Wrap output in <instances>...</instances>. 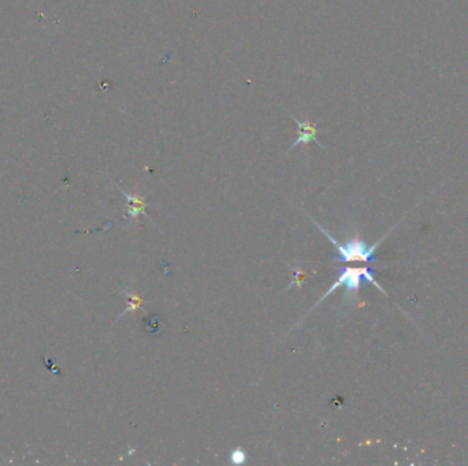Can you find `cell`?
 <instances>
[{
	"label": "cell",
	"instance_id": "7",
	"mask_svg": "<svg viewBox=\"0 0 468 466\" xmlns=\"http://www.w3.org/2000/svg\"><path fill=\"white\" fill-rule=\"evenodd\" d=\"M230 461H232V464L241 465L247 461V454L243 450H234L230 456Z\"/></svg>",
	"mask_w": 468,
	"mask_h": 466
},
{
	"label": "cell",
	"instance_id": "4",
	"mask_svg": "<svg viewBox=\"0 0 468 466\" xmlns=\"http://www.w3.org/2000/svg\"><path fill=\"white\" fill-rule=\"evenodd\" d=\"M122 194L127 197L128 200V213L133 217V219H137V215L141 212L144 216H147L145 213V201L137 196V194H128L125 192H122Z\"/></svg>",
	"mask_w": 468,
	"mask_h": 466
},
{
	"label": "cell",
	"instance_id": "2",
	"mask_svg": "<svg viewBox=\"0 0 468 466\" xmlns=\"http://www.w3.org/2000/svg\"><path fill=\"white\" fill-rule=\"evenodd\" d=\"M363 281H367V282H370V283H373L376 288H378L381 292H382L383 294H386L385 292H383L382 288L378 285V282L374 279V275H373V272H371V268H344L342 271H341V275L340 278L336 281V283L322 296V298L315 303V306L316 305H319L326 297L330 296L333 292H336L339 288H341V286H345V289L348 290V293L349 292H356V290H359V288H360V285H362V282ZM314 306V308H315Z\"/></svg>",
	"mask_w": 468,
	"mask_h": 466
},
{
	"label": "cell",
	"instance_id": "6",
	"mask_svg": "<svg viewBox=\"0 0 468 466\" xmlns=\"http://www.w3.org/2000/svg\"><path fill=\"white\" fill-rule=\"evenodd\" d=\"M125 294L129 297V306L124 310L122 315H127L130 310H136V309H138V308L141 306V298H140V297L136 296V294H131V293H128V292H125ZM122 315H121V316H122Z\"/></svg>",
	"mask_w": 468,
	"mask_h": 466
},
{
	"label": "cell",
	"instance_id": "1",
	"mask_svg": "<svg viewBox=\"0 0 468 466\" xmlns=\"http://www.w3.org/2000/svg\"><path fill=\"white\" fill-rule=\"evenodd\" d=\"M315 224H316V227L321 230V233H323V234L328 237V240L337 248L340 257L336 258V260L344 261V263H345V261H373V260H374V253H376L377 248L380 247V244L383 241L382 238L381 241H378V242L374 244L373 247H369V245H367L364 241H362V240H350V241H348L346 244L341 245V244H339L336 240H333V237H332L325 228H322V226H319L316 222H315Z\"/></svg>",
	"mask_w": 468,
	"mask_h": 466
},
{
	"label": "cell",
	"instance_id": "3",
	"mask_svg": "<svg viewBox=\"0 0 468 466\" xmlns=\"http://www.w3.org/2000/svg\"><path fill=\"white\" fill-rule=\"evenodd\" d=\"M293 119H295V122L298 125V138L292 144V147L289 148V151H292L293 148H296L300 144L301 145H308L311 142H315L321 148H323V145L318 140V126H316V124H314L311 121H300V119L295 118V117H293Z\"/></svg>",
	"mask_w": 468,
	"mask_h": 466
},
{
	"label": "cell",
	"instance_id": "5",
	"mask_svg": "<svg viewBox=\"0 0 468 466\" xmlns=\"http://www.w3.org/2000/svg\"><path fill=\"white\" fill-rule=\"evenodd\" d=\"M144 327H145V331L150 334V335H159L162 334V331L165 330V323L163 320L159 317V316H151L148 317L145 322H144Z\"/></svg>",
	"mask_w": 468,
	"mask_h": 466
}]
</instances>
